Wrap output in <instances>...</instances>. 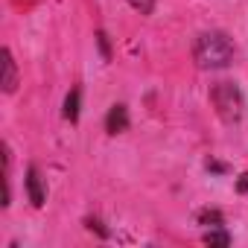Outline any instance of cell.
<instances>
[{
	"instance_id": "cell-13",
	"label": "cell",
	"mask_w": 248,
	"mask_h": 248,
	"mask_svg": "<svg viewBox=\"0 0 248 248\" xmlns=\"http://www.w3.org/2000/svg\"><path fill=\"white\" fill-rule=\"evenodd\" d=\"M236 190H239V193H248V175H239V181H236Z\"/></svg>"
},
{
	"instance_id": "cell-12",
	"label": "cell",
	"mask_w": 248,
	"mask_h": 248,
	"mask_svg": "<svg viewBox=\"0 0 248 248\" xmlns=\"http://www.w3.org/2000/svg\"><path fill=\"white\" fill-rule=\"evenodd\" d=\"M207 170H210V172H228V167L219 164V161H207Z\"/></svg>"
},
{
	"instance_id": "cell-7",
	"label": "cell",
	"mask_w": 248,
	"mask_h": 248,
	"mask_svg": "<svg viewBox=\"0 0 248 248\" xmlns=\"http://www.w3.org/2000/svg\"><path fill=\"white\" fill-rule=\"evenodd\" d=\"M79 88H73L70 93H67V99H64V120H70V123H76L79 120Z\"/></svg>"
},
{
	"instance_id": "cell-2",
	"label": "cell",
	"mask_w": 248,
	"mask_h": 248,
	"mask_svg": "<svg viewBox=\"0 0 248 248\" xmlns=\"http://www.w3.org/2000/svg\"><path fill=\"white\" fill-rule=\"evenodd\" d=\"M210 102H213L219 120L228 123V126H236V123L242 120L245 96H242L239 85H233V82H216V85L210 88Z\"/></svg>"
},
{
	"instance_id": "cell-3",
	"label": "cell",
	"mask_w": 248,
	"mask_h": 248,
	"mask_svg": "<svg viewBox=\"0 0 248 248\" xmlns=\"http://www.w3.org/2000/svg\"><path fill=\"white\" fill-rule=\"evenodd\" d=\"M126 129H129V108L123 102H117V105H111V111L105 117V132L108 135H123Z\"/></svg>"
},
{
	"instance_id": "cell-4",
	"label": "cell",
	"mask_w": 248,
	"mask_h": 248,
	"mask_svg": "<svg viewBox=\"0 0 248 248\" xmlns=\"http://www.w3.org/2000/svg\"><path fill=\"white\" fill-rule=\"evenodd\" d=\"M27 193H30L32 207H44V202H47V190H44V181H41L38 167H30V170H27Z\"/></svg>"
},
{
	"instance_id": "cell-10",
	"label": "cell",
	"mask_w": 248,
	"mask_h": 248,
	"mask_svg": "<svg viewBox=\"0 0 248 248\" xmlns=\"http://www.w3.org/2000/svg\"><path fill=\"white\" fill-rule=\"evenodd\" d=\"M96 41H99L102 56H105V59H111V50H108V35H105V32H96Z\"/></svg>"
},
{
	"instance_id": "cell-6",
	"label": "cell",
	"mask_w": 248,
	"mask_h": 248,
	"mask_svg": "<svg viewBox=\"0 0 248 248\" xmlns=\"http://www.w3.org/2000/svg\"><path fill=\"white\" fill-rule=\"evenodd\" d=\"M204 245H219V248H225V245H231V233L228 231H222V225H216V228H210L204 236Z\"/></svg>"
},
{
	"instance_id": "cell-1",
	"label": "cell",
	"mask_w": 248,
	"mask_h": 248,
	"mask_svg": "<svg viewBox=\"0 0 248 248\" xmlns=\"http://www.w3.org/2000/svg\"><path fill=\"white\" fill-rule=\"evenodd\" d=\"M233 41L228 32L222 30H210V32H202L193 44V59L202 70H225L231 62H233Z\"/></svg>"
},
{
	"instance_id": "cell-11",
	"label": "cell",
	"mask_w": 248,
	"mask_h": 248,
	"mask_svg": "<svg viewBox=\"0 0 248 248\" xmlns=\"http://www.w3.org/2000/svg\"><path fill=\"white\" fill-rule=\"evenodd\" d=\"M88 228H91V231H96L99 236H108V231H105V228H102V222H96V219H88Z\"/></svg>"
},
{
	"instance_id": "cell-9",
	"label": "cell",
	"mask_w": 248,
	"mask_h": 248,
	"mask_svg": "<svg viewBox=\"0 0 248 248\" xmlns=\"http://www.w3.org/2000/svg\"><path fill=\"white\" fill-rule=\"evenodd\" d=\"M126 3H129L132 9H138L140 15H152V12H155V0H126Z\"/></svg>"
},
{
	"instance_id": "cell-8",
	"label": "cell",
	"mask_w": 248,
	"mask_h": 248,
	"mask_svg": "<svg viewBox=\"0 0 248 248\" xmlns=\"http://www.w3.org/2000/svg\"><path fill=\"white\" fill-rule=\"evenodd\" d=\"M199 222L216 228V225H225V216H222L219 210H202V213H199Z\"/></svg>"
},
{
	"instance_id": "cell-5",
	"label": "cell",
	"mask_w": 248,
	"mask_h": 248,
	"mask_svg": "<svg viewBox=\"0 0 248 248\" xmlns=\"http://www.w3.org/2000/svg\"><path fill=\"white\" fill-rule=\"evenodd\" d=\"M18 88V64H15V56L9 47H3V91L6 93H15Z\"/></svg>"
}]
</instances>
